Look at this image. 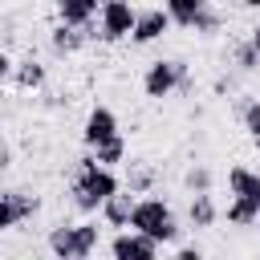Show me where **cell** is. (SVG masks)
Listing matches in <instances>:
<instances>
[{"label": "cell", "mask_w": 260, "mask_h": 260, "mask_svg": "<svg viewBox=\"0 0 260 260\" xmlns=\"http://www.w3.org/2000/svg\"><path fill=\"white\" fill-rule=\"evenodd\" d=\"M73 236H77V260H89L98 240H102V228L93 219H85V223H73Z\"/></svg>", "instance_id": "obj_18"}, {"label": "cell", "mask_w": 260, "mask_h": 260, "mask_svg": "<svg viewBox=\"0 0 260 260\" xmlns=\"http://www.w3.org/2000/svg\"><path fill=\"white\" fill-rule=\"evenodd\" d=\"M203 4H207V0H167L162 8H167V16H171V24L191 28V24H195V16L203 12Z\"/></svg>", "instance_id": "obj_16"}, {"label": "cell", "mask_w": 260, "mask_h": 260, "mask_svg": "<svg viewBox=\"0 0 260 260\" xmlns=\"http://www.w3.org/2000/svg\"><path fill=\"white\" fill-rule=\"evenodd\" d=\"M240 122H244V130L260 142V98H248V102H240Z\"/></svg>", "instance_id": "obj_24"}, {"label": "cell", "mask_w": 260, "mask_h": 260, "mask_svg": "<svg viewBox=\"0 0 260 260\" xmlns=\"http://www.w3.org/2000/svg\"><path fill=\"white\" fill-rule=\"evenodd\" d=\"M211 89H215V98H223V93L232 89V77H215V85H211Z\"/></svg>", "instance_id": "obj_27"}, {"label": "cell", "mask_w": 260, "mask_h": 260, "mask_svg": "<svg viewBox=\"0 0 260 260\" xmlns=\"http://www.w3.org/2000/svg\"><path fill=\"white\" fill-rule=\"evenodd\" d=\"M183 73H187V61H183V57L150 61V65H146V73H142V93H146V98H154V102H162V98L179 93Z\"/></svg>", "instance_id": "obj_3"}, {"label": "cell", "mask_w": 260, "mask_h": 260, "mask_svg": "<svg viewBox=\"0 0 260 260\" xmlns=\"http://www.w3.org/2000/svg\"><path fill=\"white\" fill-rule=\"evenodd\" d=\"M134 207H138V199L130 195V191H118L106 207H102V219H106V228H130V219H134Z\"/></svg>", "instance_id": "obj_12"}, {"label": "cell", "mask_w": 260, "mask_h": 260, "mask_svg": "<svg viewBox=\"0 0 260 260\" xmlns=\"http://www.w3.org/2000/svg\"><path fill=\"white\" fill-rule=\"evenodd\" d=\"M154 187V171L146 167V162H130V171H126V191L130 195H146Z\"/></svg>", "instance_id": "obj_19"}, {"label": "cell", "mask_w": 260, "mask_h": 260, "mask_svg": "<svg viewBox=\"0 0 260 260\" xmlns=\"http://www.w3.org/2000/svg\"><path fill=\"white\" fill-rule=\"evenodd\" d=\"M183 187H187L191 195H211V167L191 162V167H187V175H183Z\"/></svg>", "instance_id": "obj_20"}, {"label": "cell", "mask_w": 260, "mask_h": 260, "mask_svg": "<svg viewBox=\"0 0 260 260\" xmlns=\"http://www.w3.org/2000/svg\"><path fill=\"white\" fill-rule=\"evenodd\" d=\"M118 191H122V183H118L114 171L98 167L93 154L77 158V175H73V183H69V195H73V207H77V211L93 215V211H102Z\"/></svg>", "instance_id": "obj_1"}, {"label": "cell", "mask_w": 260, "mask_h": 260, "mask_svg": "<svg viewBox=\"0 0 260 260\" xmlns=\"http://www.w3.org/2000/svg\"><path fill=\"white\" fill-rule=\"evenodd\" d=\"M45 77H49V73H45V65H41L37 57H20V61H16V77H12V81H16L20 89H45Z\"/></svg>", "instance_id": "obj_15"}, {"label": "cell", "mask_w": 260, "mask_h": 260, "mask_svg": "<svg viewBox=\"0 0 260 260\" xmlns=\"http://www.w3.org/2000/svg\"><path fill=\"white\" fill-rule=\"evenodd\" d=\"M134 24H138V8H130L126 0H106L98 16V41L114 45L122 37H134Z\"/></svg>", "instance_id": "obj_4"}, {"label": "cell", "mask_w": 260, "mask_h": 260, "mask_svg": "<svg viewBox=\"0 0 260 260\" xmlns=\"http://www.w3.org/2000/svg\"><path fill=\"white\" fill-rule=\"evenodd\" d=\"M256 228H260V223H256Z\"/></svg>", "instance_id": "obj_29"}, {"label": "cell", "mask_w": 260, "mask_h": 260, "mask_svg": "<svg viewBox=\"0 0 260 260\" xmlns=\"http://www.w3.org/2000/svg\"><path fill=\"white\" fill-rule=\"evenodd\" d=\"M89 154L98 158V167L114 171L118 162H126V138H114V142H106V146H98V150H89Z\"/></svg>", "instance_id": "obj_21"}, {"label": "cell", "mask_w": 260, "mask_h": 260, "mask_svg": "<svg viewBox=\"0 0 260 260\" xmlns=\"http://www.w3.org/2000/svg\"><path fill=\"white\" fill-rule=\"evenodd\" d=\"M171 28V16L167 8H138V24H134V45H154L162 32Z\"/></svg>", "instance_id": "obj_9"}, {"label": "cell", "mask_w": 260, "mask_h": 260, "mask_svg": "<svg viewBox=\"0 0 260 260\" xmlns=\"http://www.w3.org/2000/svg\"><path fill=\"white\" fill-rule=\"evenodd\" d=\"M114 138H122V134H118V114H114L110 106H93V110L85 114L81 142H85L89 150H98V146H106V142H114Z\"/></svg>", "instance_id": "obj_6"}, {"label": "cell", "mask_w": 260, "mask_h": 260, "mask_svg": "<svg viewBox=\"0 0 260 260\" xmlns=\"http://www.w3.org/2000/svg\"><path fill=\"white\" fill-rule=\"evenodd\" d=\"M85 37H98V32L93 28H69V24H53L49 28V45H53L57 57H73L85 45Z\"/></svg>", "instance_id": "obj_10"}, {"label": "cell", "mask_w": 260, "mask_h": 260, "mask_svg": "<svg viewBox=\"0 0 260 260\" xmlns=\"http://www.w3.org/2000/svg\"><path fill=\"white\" fill-rule=\"evenodd\" d=\"M228 187H232V199H248L260 207V175L248 171V167H232L228 171Z\"/></svg>", "instance_id": "obj_11"}, {"label": "cell", "mask_w": 260, "mask_h": 260, "mask_svg": "<svg viewBox=\"0 0 260 260\" xmlns=\"http://www.w3.org/2000/svg\"><path fill=\"white\" fill-rule=\"evenodd\" d=\"M219 24H223V16H219V8H215V4H203V12L195 16V24H191V32H199V37H211V32H219Z\"/></svg>", "instance_id": "obj_23"}, {"label": "cell", "mask_w": 260, "mask_h": 260, "mask_svg": "<svg viewBox=\"0 0 260 260\" xmlns=\"http://www.w3.org/2000/svg\"><path fill=\"white\" fill-rule=\"evenodd\" d=\"M171 260H203V252H199L195 244H183V248H179V252H175Z\"/></svg>", "instance_id": "obj_25"}, {"label": "cell", "mask_w": 260, "mask_h": 260, "mask_svg": "<svg viewBox=\"0 0 260 260\" xmlns=\"http://www.w3.org/2000/svg\"><path fill=\"white\" fill-rule=\"evenodd\" d=\"M37 211H41V199L32 191H20V187H4L0 191V228L4 232H12L16 223L32 219Z\"/></svg>", "instance_id": "obj_5"}, {"label": "cell", "mask_w": 260, "mask_h": 260, "mask_svg": "<svg viewBox=\"0 0 260 260\" xmlns=\"http://www.w3.org/2000/svg\"><path fill=\"white\" fill-rule=\"evenodd\" d=\"M49 252L57 260H77V236H73V223H53L49 228Z\"/></svg>", "instance_id": "obj_14"}, {"label": "cell", "mask_w": 260, "mask_h": 260, "mask_svg": "<svg viewBox=\"0 0 260 260\" xmlns=\"http://www.w3.org/2000/svg\"><path fill=\"white\" fill-rule=\"evenodd\" d=\"M130 228H134L138 236H150L154 244H175V240H179V232H183V228H179V219H175V211H171V203H167V199H158V195L138 199Z\"/></svg>", "instance_id": "obj_2"}, {"label": "cell", "mask_w": 260, "mask_h": 260, "mask_svg": "<svg viewBox=\"0 0 260 260\" xmlns=\"http://www.w3.org/2000/svg\"><path fill=\"white\" fill-rule=\"evenodd\" d=\"M110 256L114 260H158V244L138 232H118L110 240Z\"/></svg>", "instance_id": "obj_7"}, {"label": "cell", "mask_w": 260, "mask_h": 260, "mask_svg": "<svg viewBox=\"0 0 260 260\" xmlns=\"http://www.w3.org/2000/svg\"><path fill=\"white\" fill-rule=\"evenodd\" d=\"M8 167H12V142L4 138L0 142V171H8Z\"/></svg>", "instance_id": "obj_26"}, {"label": "cell", "mask_w": 260, "mask_h": 260, "mask_svg": "<svg viewBox=\"0 0 260 260\" xmlns=\"http://www.w3.org/2000/svg\"><path fill=\"white\" fill-rule=\"evenodd\" d=\"M232 65H236L240 73H256V69H260V53H256L248 41H236V49H232Z\"/></svg>", "instance_id": "obj_22"}, {"label": "cell", "mask_w": 260, "mask_h": 260, "mask_svg": "<svg viewBox=\"0 0 260 260\" xmlns=\"http://www.w3.org/2000/svg\"><path fill=\"white\" fill-rule=\"evenodd\" d=\"M248 45L260 53V24H252V32H248Z\"/></svg>", "instance_id": "obj_28"}, {"label": "cell", "mask_w": 260, "mask_h": 260, "mask_svg": "<svg viewBox=\"0 0 260 260\" xmlns=\"http://www.w3.org/2000/svg\"><path fill=\"white\" fill-rule=\"evenodd\" d=\"M98 16H102L98 0H61L57 4V24H69V28H93Z\"/></svg>", "instance_id": "obj_8"}, {"label": "cell", "mask_w": 260, "mask_h": 260, "mask_svg": "<svg viewBox=\"0 0 260 260\" xmlns=\"http://www.w3.org/2000/svg\"><path fill=\"white\" fill-rule=\"evenodd\" d=\"M223 215H228V223H232V228H256V223H260V207H256V203H248V199H232Z\"/></svg>", "instance_id": "obj_17"}, {"label": "cell", "mask_w": 260, "mask_h": 260, "mask_svg": "<svg viewBox=\"0 0 260 260\" xmlns=\"http://www.w3.org/2000/svg\"><path fill=\"white\" fill-rule=\"evenodd\" d=\"M215 219H219L215 199H211V195H191V203H187V223H191L195 232H203V228H211Z\"/></svg>", "instance_id": "obj_13"}]
</instances>
